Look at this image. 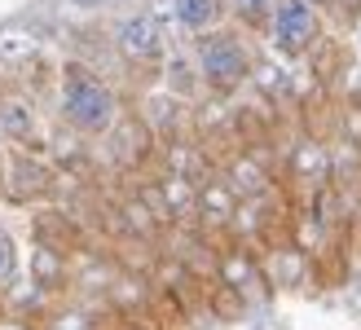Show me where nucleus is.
I'll return each mask as SVG.
<instances>
[{
    "mask_svg": "<svg viewBox=\"0 0 361 330\" xmlns=\"http://www.w3.org/2000/svg\"><path fill=\"white\" fill-rule=\"evenodd\" d=\"M274 5H278V0H229V13L238 18L247 31H269Z\"/></svg>",
    "mask_w": 361,
    "mask_h": 330,
    "instance_id": "nucleus-7",
    "label": "nucleus"
},
{
    "mask_svg": "<svg viewBox=\"0 0 361 330\" xmlns=\"http://www.w3.org/2000/svg\"><path fill=\"white\" fill-rule=\"evenodd\" d=\"M172 13H176V23L185 31L203 35V31H216L225 23L229 0H172Z\"/></svg>",
    "mask_w": 361,
    "mask_h": 330,
    "instance_id": "nucleus-6",
    "label": "nucleus"
},
{
    "mask_svg": "<svg viewBox=\"0 0 361 330\" xmlns=\"http://www.w3.org/2000/svg\"><path fill=\"white\" fill-rule=\"evenodd\" d=\"M115 44L128 62H159L168 53V35H164V23L154 13H133L119 23Z\"/></svg>",
    "mask_w": 361,
    "mask_h": 330,
    "instance_id": "nucleus-4",
    "label": "nucleus"
},
{
    "mask_svg": "<svg viewBox=\"0 0 361 330\" xmlns=\"http://www.w3.org/2000/svg\"><path fill=\"white\" fill-rule=\"evenodd\" d=\"M313 9H335V0H309Z\"/></svg>",
    "mask_w": 361,
    "mask_h": 330,
    "instance_id": "nucleus-11",
    "label": "nucleus"
},
{
    "mask_svg": "<svg viewBox=\"0 0 361 330\" xmlns=\"http://www.w3.org/2000/svg\"><path fill=\"white\" fill-rule=\"evenodd\" d=\"M335 9H339V13H348L353 23H357V18H361V0H335Z\"/></svg>",
    "mask_w": 361,
    "mask_h": 330,
    "instance_id": "nucleus-9",
    "label": "nucleus"
},
{
    "mask_svg": "<svg viewBox=\"0 0 361 330\" xmlns=\"http://www.w3.org/2000/svg\"><path fill=\"white\" fill-rule=\"evenodd\" d=\"M269 40L282 58H304L322 40V9L309 0H278L274 18H269Z\"/></svg>",
    "mask_w": 361,
    "mask_h": 330,
    "instance_id": "nucleus-3",
    "label": "nucleus"
},
{
    "mask_svg": "<svg viewBox=\"0 0 361 330\" xmlns=\"http://www.w3.org/2000/svg\"><path fill=\"white\" fill-rule=\"evenodd\" d=\"M198 75H203L216 93H233L251 75V53L233 31H203L198 40Z\"/></svg>",
    "mask_w": 361,
    "mask_h": 330,
    "instance_id": "nucleus-2",
    "label": "nucleus"
},
{
    "mask_svg": "<svg viewBox=\"0 0 361 330\" xmlns=\"http://www.w3.org/2000/svg\"><path fill=\"white\" fill-rule=\"evenodd\" d=\"M357 23H361V18H357Z\"/></svg>",
    "mask_w": 361,
    "mask_h": 330,
    "instance_id": "nucleus-12",
    "label": "nucleus"
},
{
    "mask_svg": "<svg viewBox=\"0 0 361 330\" xmlns=\"http://www.w3.org/2000/svg\"><path fill=\"white\" fill-rule=\"evenodd\" d=\"M75 9H97V5H106V0H71Z\"/></svg>",
    "mask_w": 361,
    "mask_h": 330,
    "instance_id": "nucleus-10",
    "label": "nucleus"
},
{
    "mask_svg": "<svg viewBox=\"0 0 361 330\" xmlns=\"http://www.w3.org/2000/svg\"><path fill=\"white\" fill-rule=\"evenodd\" d=\"M13 269H18V247H13V238L0 229V282H9Z\"/></svg>",
    "mask_w": 361,
    "mask_h": 330,
    "instance_id": "nucleus-8",
    "label": "nucleus"
},
{
    "mask_svg": "<svg viewBox=\"0 0 361 330\" xmlns=\"http://www.w3.org/2000/svg\"><path fill=\"white\" fill-rule=\"evenodd\" d=\"M0 133L18 145H31L40 137V123H35V110L27 102V93L18 88H0Z\"/></svg>",
    "mask_w": 361,
    "mask_h": 330,
    "instance_id": "nucleus-5",
    "label": "nucleus"
},
{
    "mask_svg": "<svg viewBox=\"0 0 361 330\" xmlns=\"http://www.w3.org/2000/svg\"><path fill=\"white\" fill-rule=\"evenodd\" d=\"M119 102L111 93V84H102L93 71L84 66H66L62 75V119L84 137H97L106 128H115Z\"/></svg>",
    "mask_w": 361,
    "mask_h": 330,
    "instance_id": "nucleus-1",
    "label": "nucleus"
}]
</instances>
